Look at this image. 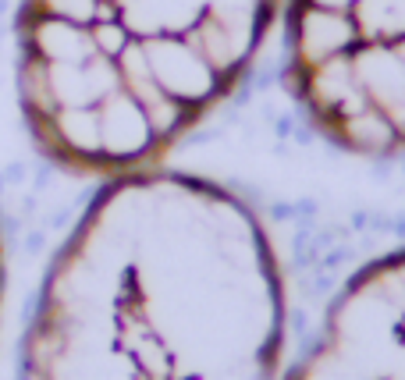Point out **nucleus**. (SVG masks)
<instances>
[{
    "label": "nucleus",
    "mask_w": 405,
    "mask_h": 380,
    "mask_svg": "<svg viewBox=\"0 0 405 380\" xmlns=\"http://www.w3.org/2000/svg\"><path fill=\"white\" fill-rule=\"evenodd\" d=\"M285 82L338 150L405 157V0H288Z\"/></svg>",
    "instance_id": "7ed1b4c3"
},
{
    "label": "nucleus",
    "mask_w": 405,
    "mask_h": 380,
    "mask_svg": "<svg viewBox=\"0 0 405 380\" xmlns=\"http://www.w3.org/2000/svg\"><path fill=\"white\" fill-rule=\"evenodd\" d=\"M288 380H405V249L366 263L341 288Z\"/></svg>",
    "instance_id": "20e7f679"
},
{
    "label": "nucleus",
    "mask_w": 405,
    "mask_h": 380,
    "mask_svg": "<svg viewBox=\"0 0 405 380\" xmlns=\"http://www.w3.org/2000/svg\"><path fill=\"white\" fill-rule=\"evenodd\" d=\"M0 302H4V245H0Z\"/></svg>",
    "instance_id": "39448f33"
},
{
    "label": "nucleus",
    "mask_w": 405,
    "mask_h": 380,
    "mask_svg": "<svg viewBox=\"0 0 405 380\" xmlns=\"http://www.w3.org/2000/svg\"><path fill=\"white\" fill-rule=\"evenodd\" d=\"M281 263L224 185L146 167L107 178L43 278L18 380H274Z\"/></svg>",
    "instance_id": "f257e3e1"
},
{
    "label": "nucleus",
    "mask_w": 405,
    "mask_h": 380,
    "mask_svg": "<svg viewBox=\"0 0 405 380\" xmlns=\"http://www.w3.org/2000/svg\"><path fill=\"white\" fill-rule=\"evenodd\" d=\"M285 0H21L18 103L78 178L157 167L239 93Z\"/></svg>",
    "instance_id": "f03ea898"
}]
</instances>
